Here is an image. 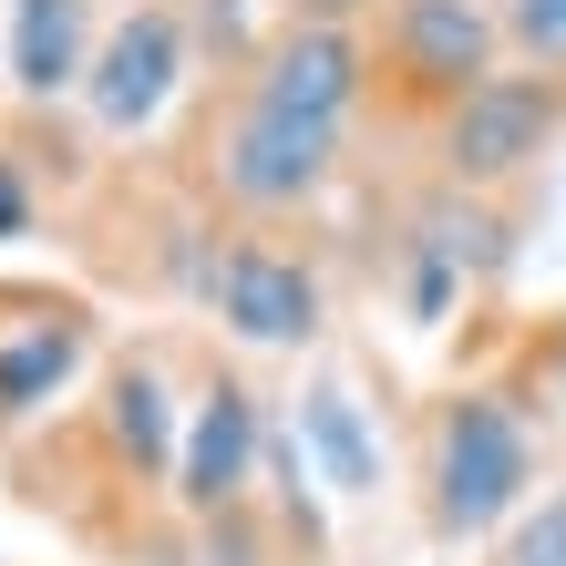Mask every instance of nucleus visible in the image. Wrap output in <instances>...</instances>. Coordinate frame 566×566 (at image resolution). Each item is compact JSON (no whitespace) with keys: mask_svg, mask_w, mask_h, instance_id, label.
<instances>
[{"mask_svg":"<svg viewBox=\"0 0 566 566\" xmlns=\"http://www.w3.org/2000/svg\"><path fill=\"white\" fill-rule=\"evenodd\" d=\"M104 443L135 484H176V453H186V412L165 402V371L155 360H114L104 381Z\"/></svg>","mask_w":566,"mask_h":566,"instance_id":"obj_11","label":"nucleus"},{"mask_svg":"<svg viewBox=\"0 0 566 566\" xmlns=\"http://www.w3.org/2000/svg\"><path fill=\"white\" fill-rule=\"evenodd\" d=\"M536 422H525L505 391L484 381H453L443 402L422 412V525L443 546H474V536H505V525L536 505Z\"/></svg>","mask_w":566,"mask_h":566,"instance_id":"obj_1","label":"nucleus"},{"mask_svg":"<svg viewBox=\"0 0 566 566\" xmlns=\"http://www.w3.org/2000/svg\"><path fill=\"white\" fill-rule=\"evenodd\" d=\"M0 238H31V186H21L11 155H0Z\"/></svg>","mask_w":566,"mask_h":566,"instance_id":"obj_15","label":"nucleus"},{"mask_svg":"<svg viewBox=\"0 0 566 566\" xmlns=\"http://www.w3.org/2000/svg\"><path fill=\"white\" fill-rule=\"evenodd\" d=\"M207 310H217L227 340H248V350H310L319 319H329V298H319V269L298 248H279V238H227L207 258Z\"/></svg>","mask_w":566,"mask_h":566,"instance_id":"obj_5","label":"nucleus"},{"mask_svg":"<svg viewBox=\"0 0 566 566\" xmlns=\"http://www.w3.org/2000/svg\"><path fill=\"white\" fill-rule=\"evenodd\" d=\"M329 176H340V135H329V124H298V114H269V104H248V93H238V114H227L217 145H207V186L238 217H298V207L329 196Z\"/></svg>","mask_w":566,"mask_h":566,"instance_id":"obj_4","label":"nucleus"},{"mask_svg":"<svg viewBox=\"0 0 566 566\" xmlns=\"http://www.w3.org/2000/svg\"><path fill=\"white\" fill-rule=\"evenodd\" d=\"M494 11H505V62L566 83V0H494Z\"/></svg>","mask_w":566,"mask_h":566,"instance_id":"obj_13","label":"nucleus"},{"mask_svg":"<svg viewBox=\"0 0 566 566\" xmlns=\"http://www.w3.org/2000/svg\"><path fill=\"white\" fill-rule=\"evenodd\" d=\"M371 73L402 114L443 124L484 73H505V11L494 0H381V42Z\"/></svg>","mask_w":566,"mask_h":566,"instance_id":"obj_3","label":"nucleus"},{"mask_svg":"<svg viewBox=\"0 0 566 566\" xmlns=\"http://www.w3.org/2000/svg\"><path fill=\"white\" fill-rule=\"evenodd\" d=\"M258 453H269V412L238 371H207V391L186 402V453H176V505L227 525L258 484Z\"/></svg>","mask_w":566,"mask_h":566,"instance_id":"obj_7","label":"nucleus"},{"mask_svg":"<svg viewBox=\"0 0 566 566\" xmlns=\"http://www.w3.org/2000/svg\"><path fill=\"white\" fill-rule=\"evenodd\" d=\"M298 443L319 453V474H329V494H381V443H371V422H360V402H350V381L340 371H319L310 391H298Z\"/></svg>","mask_w":566,"mask_h":566,"instance_id":"obj_12","label":"nucleus"},{"mask_svg":"<svg viewBox=\"0 0 566 566\" xmlns=\"http://www.w3.org/2000/svg\"><path fill=\"white\" fill-rule=\"evenodd\" d=\"M83 350H93L83 298H42V310H31L11 340H0V432H21L31 412H52L62 391H73Z\"/></svg>","mask_w":566,"mask_h":566,"instance_id":"obj_9","label":"nucleus"},{"mask_svg":"<svg viewBox=\"0 0 566 566\" xmlns=\"http://www.w3.org/2000/svg\"><path fill=\"white\" fill-rule=\"evenodd\" d=\"M93 0H11V93L21 104H52V93H83L93 73Z\"/></svg>","mask_w":566,"mask_h":566,"instance_id":"obj_10","label":"nucleus"},{"mask_svg":"<svg viewBox=\"0 0 566 566\" xmlns=\"http://www.w3.org/2000/svg\"><path fill=\"white\" fill-rule=\"evenodd\" d=\"M505 566H566V484L536 494V505L505 525Z\"/></svg>","mask_w":566,"mask_h":566,"instance_id":"obj_14","label":"nucleus"},{"mask_svg":"<svg viewBox=\"0 0 566 566\" xmlns=\"http://www.w3.org/2000/svg\"><path fill=\"white\" fill-rule=\"evenodd\" d=\"M556 145H566V83H556V73H525V62L484 73L443 124H432L443 186H463V196H505V186H525Z\"/></svg>","mask_w":566,"mask_h":566,"instance_id":"obj_2","label":"nucleus"},{"mask_svg":"<svg viewBox=\"0 0 566 566\" xmlns=\"http://www.w3.org/2000/svg\"><path fill=\"white\" fill-rule=\"evenodd\" d=\"M176 93H186V21H176V0H135L83 73V114H93V135H155V114Z\"/></svg>","mask_w":566,"mask_h":566,"instance_id":"obj_6","label":"nucleus"},{"mask_svg":"<svg viewBox=\"0 0 566 566\" xmlns=\"http://www.w3.org/2000/svg\"><path fill=\"white\" fill-rule=\"evenodd\" d=\"M360 93H371V42L340 21H289L269 52L248 62V104H269V114H298V124H340L360 114Z\"/></svg>","mask_w":566,"mask_h":566,"instance_id":"obj_8","label":"nucleus"},{"mask_svg":"<svg viewBox=\"0 0 566 566\" xmlns=\"http://www.w3.org/2000/svg\"><path fill=\"white\" fill-rule=\"evenodd\" d=\"M381 0H289V21H340V31H360Z\"/></svg>","mask_w":566,"mask_h":566,"instance_id":"obj_16","label":"nucleus"}]
</instances>
